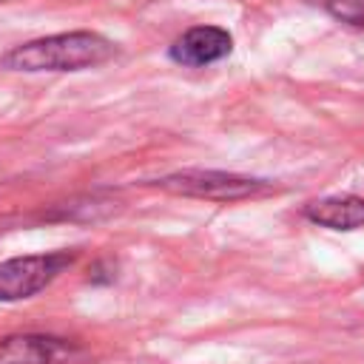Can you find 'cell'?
<instances>
[{
    "mask_svg": "<svg viewBox=\"0 0 364 364\" xmlns=\"http://www.w3.org/2000/svg\"><path fill=\"white\" fill-rule=\"evenodd\" d=\"M82 350L60 336L14 333L0 338V364H74Z\"/></svg>",
    "mask_w": 364,
    "mask_h": 364,
    "instance_id": "4",
    "label": "cell"
},
{
    "mask_svg": "<svg viewBox=\"0 0 364 364\" xmlns=\"http://www.w3.org/2000/svg\"><path fill=\"white\" fill-rule=\"evenodd\" d=\"M117 54V46L97 31H63L14 46L3 65L11 71H80L100 65Z\"/></svg>",
    "mask_w": 364,
    "mask_h": 364,
    "instance_id": "1",
    "label": "cell"
},
{
    "mask_svg": "<svg viewBox=\"0 0 364 364\" xmlns=\"http://www.w3.org/2000/svg\"><path fill=\"white\" fill-rule=\"evenodd\" d=\"M304 216L313 225H321L330 230H355V228H364V199L353 193L324 196L304 205Z\"/></svg>",
    "mask_w": 364,
    "mask_h": 364,
    "instance_id": "6",
    "label": "cell"
},
{
    "mask_svg": "<svg viewBox=\"0 0 364 364\" xmlns=\"http://www.w3.org/2000/svg\"><path fill=\"white\" fill-rule=\"evenodd\" d=\"M0 3H3V0H0Z\"/></svg>",
    "mask_w": 364,
    "mask_h": 364,
    "instance_id": "8",
    "label": "cell"
},
{
    "mask_svg": "<svg viewBox=\"0 0 364 364\" xmlns=\"http://www.w3.org/2000/svg\"><path fill=\"white\" fill-rule=\"evenodd\" d=\"M156 188L173 196L205 199V202H242V199H256V196H267L276 191L264 179L225 173V171H196V168L162 176L156 179Z\"/></svg>",
    "mask_w": 364,
    "mask_h": 364,
    "instance_id": "2",
    "label": "cell"
},
{
    "mask_svg": "<svg viewBox=\"0 0 364 364\" xmlns=\"http://www.w3.org/2000/svg\"><path fill=\"white\" fill-rule=\"evenodd\" d=\"M233 48V37L219 26H193L171 46V60L188 68H205L219 63Z\"/></svg>",
    "mask_w": 364,
    "mask_h": 364,
    "instance_id": "5",
    "label": "cell"
},
{
    "mask_svg": "<svg viewBox=\"0 0 364 364\" xmlns=\"http://www.w3.org/2000/svg\"><path fill=\"white\" fill-rule=\"evenodd\" d=\"M71 264H74V253L68 250L14 256V259L0 262V301L31 299L34 293L46 290Z\"/></svg>",
    "mask_w": 364,
    "mask_h": 364,
    "instance_id": "3",
    "label": "cell"
},
{
    "mask_svg": "<svg viewBox=\"0 0 364 364\" xmlns=\"http://www.w3.org/2000/svg\"><path fill=\"white\" fill-rule=\"evenodd\" d=\"M327 11L355 28H364V0H327Z\"/></svg>",
    "mask_w": 364,
    "mask_h": 364,
    "instance_id": "7",
    "label": "cell"
}]
</instances>
